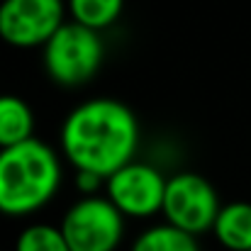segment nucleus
Instances as JSON below:
<instances>
[{"instance_id":"8","label":"nucleus","mask_w":251,"mask_h":251,"mask_svg":"<svg viewBox=\"0 0 251 251\" xmlns=\"http://www.w3.org/2000/svg\"><path fill=\"white\" fill-rule=\"evenodd\" d=\"M212 234L229 251H251V202L222 205Z\"/></svg>"},{"instance_id":"1","label":"nucleus","mask_w":251,"mask_h":251,"mask_svg":"<svg viewBox=\"0 0 251 251\" xmlns=\"http://www.w3.org/2000/svg\"><path fill=\"white\" fill-rule=\"evenodd\" d=\"M139 122L134 112L115 98H93L78 105L61 127V149L76 171L110 178L134 161Z\"/></svg>"},{"instance_id":"5","label":"nucleus","mask_w":251,"mask_h":251,"mask_svg":"<svg viewBox=\"0 0 251 251\" xmlns=\"http://www.w3.org/2000/svg\"><path fill=\"white\" fill-rule=\"evenodd\" d=\"M220 210L217 190L200 173H176L168 178L161 210L168 225L198 237L215 227Z\"/></svg>"},{"instance_id":"12","label":"nucleus","mask_w":251,"mask_h":251,"mask_svg":"<svg viewBox=\"0 0 251 251\" xmlns=\"http://www.w3.org/2000/svg\"><path fill=\"white\" fill-rule=\"evenodd\" d=\"M15 251H71L61 227L54 225H29L20 232Z\"/></svg>"},{"instance_id":"2","label":"nucleus","mask_w":251,"mask_h":251,"mask_svg":"<svg viewBox=\"0 0 251 251\" xmlns=\"http://www.w3.org/2000/svg\"><path fill=\"white\" fill-rule=\"evenodd\" d=\"M61 164L51 147L27 139L0 149V212L10 217L32 215L59 190Z\"/></svg>"},{"instance_id":"4","label":"nucleus","mask_w":251,"mask_h":251,"mask_svg":"<svg viewBox=\"0 0 251 251\" xmlns=\"http://www.w3.org/2000/svg\"><path fill=\"white\" fill-rule=\"evenodd\" d=\"M61 232L71 251H115L125 237V215L110 198L85 195L64 215Z\"/></svg>"},{"instance_id":"9","label":"nucleus","mask_w":251,"mask_h":251,"mask_svg":"<svg viewBox=\"0 0 251 251\" xmlns=\"http://www.w3.org/2000/svg\"><path fill=\"white\" fill-rule=\"evenodd\" d=\"M34 115L17 95H0V149L17 147L32 139Z\"/></svg>"},{"instance_id":"3","label":"nucleus","mask_w":251,"mask_h":251,"mask_svg":"<svg viewBox=\"0 0 251 251\" xmlns=\"http://www.w3.org/2000/svg\"><path fill=\"white\" fill-rule=\"evenodd\" d=\"M42 49L49 78L64 88H76L90 81L98 74L105 56L100 32L83 27L74 20L64 22Z\"/></svg>"},{"instance_id":"6","label":"nucleus","mask_w":251,"mask_h":251,"mask_svg":"<svg viewBox=\"0 0 251 251\" xmlns=\"http://www.w3.org/2000/svg\"><path fill=\"white\" fill-rule=\"evenodd\" d=\"M64 22V0L0 2V39L17 49L44 47Z\"/></svg>"},{"instance_id":"11","label":"nucleus","mask_w":251,"mask_h":251,"mask_svg":"<svg viewBox=\"0 0 251 251\" xmlns=\"http://www.w3.org/2000/svg\"><path fill=\"white\" fill-rule=\"evenodd\" d=\"M69 10L74 22L100 32L117 22L125 10V0H69Z\"/></svg>"},{"instance_id":"10","label":"nucleus","mask_w":251,"mask_h":251,"mask_svg":"<svg viewBox=\"0 0 251 251\" xmlns=\"http://www.w3.org/2000/svg\"><path fill=\"white\" fill-rule=\"evenodd\" d=\"M129 251H200V247L193 234L164 222L142 232Z\"/></svg>"},{"instance_id":"7","label":"nucleus","mask_w":251,"mask_h":251,"mask_svg":"<svg viewBox=\"0 0 251 251\" xmlns=\"http://www.w3.org/2000/svg\"><path fill=\"white\" fill-rule=\"evenodd\" d=\"M168 178L159 168L129 161L105 180L110 202L125 217H151L164 210Z\"/></svg>"}]
</instances>
